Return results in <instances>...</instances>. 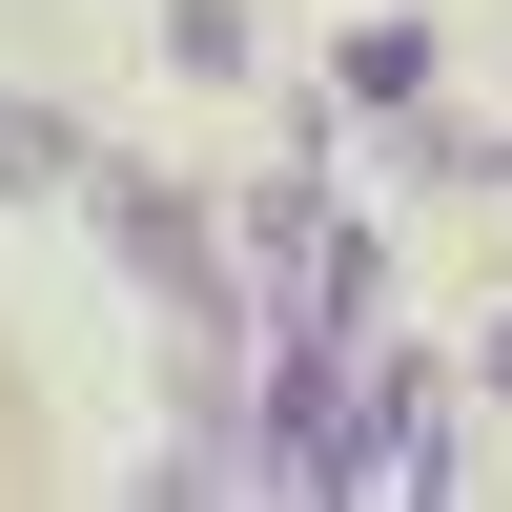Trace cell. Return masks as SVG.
Returning <instances> with one entry per match:
<instances>
[{"label": "cell", "instance_id": "1", "mask_svg": "<svg viewBox=\"0 0 512 512\" xmlns=\"http://www.w3.org/2000/svg\"><path fill=\"white\" fill-rule=\"evenodd\" d=\"M103 226H123V267H144V287H185V308H205V226L144 185V164H103Z\"/></svg>", "mask_w": 512, "mask_h": 512}, {"label": "cell", "instance_id": "2", "mask_svg": "<svg viewBox=\"0 0 512 512\" xmlns=\"http://www.w3.org/2000/svg\"><path fill=\"white\" fill-rule=\"evenodd\" d=\"M349 103H390V123H410V103H431V41H410V21H369V41H349Z\"/></svg>", "mask_w": 512, "mask_h": 512}, {"label": "cell", "instance_id": "3", "mask_svg": "<svg viewBox=\"0 0 512 512\" xmlns=\"http://www.w3.org/2000/svg\"><path fill=\"white\" fill-rule=\"evenodd\" d=\"M492 390H512V328H492Z\"/></svg>", "mask_w": 512, "mask_h": 512}]
</instances>
